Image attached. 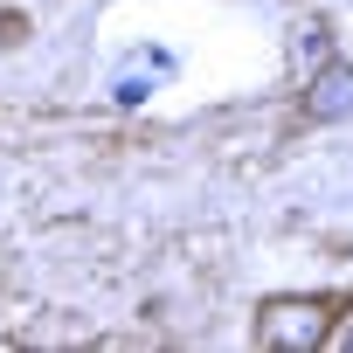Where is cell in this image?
Returning <instances> with one entry per match:
<instances>
[{"label":"cell","instance_id":"cell-1","mask_svg":"<svg viewBox=\"0 0 353 353\" xmlns=\"http://www.w3.org/2000/svg\"><path fill=\"white\" fill-rule=\"evenodd\" d=\"M339 325V305L332 298H270L256 312V346L270 353H319Z\"/></svg>","mask_w":353,"mask_h":353},{"label":"cell","instance_id":"cell-2","mask_svg":"<svg viewBox=\"0 0 353 353\" xmlns=\"http://www.w3.org/2000/svg\"><path fill=\"white\" fill-rule=\"evenodd\" d=\"M305 118L312 125L353 118V63H319V77L305 83Z\"/></svg>","mask_w":353,"mask_h":353},{"label":"cell","instance_id":"cell-3","mask_svg":"<svg viewBox=\"0 0 353 353\" xmlns=\"http://www.w3.org/2000/svg\"><path fill=\"white\" fill-rule=\"evenodd\" d=\"M339 346H346V353H353V332H339Z\"/></svg>","mask_w":353,"mask_h":353}]
</instances>
